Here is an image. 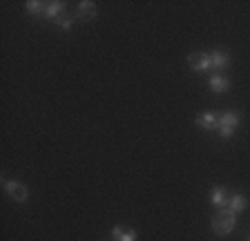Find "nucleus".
Returning a JSON list of instances; mask_svg holds the SVG:
<instances>
[{"label": "nucleus", "instance_id": "1", "mask_svg": "<svg viewBox=\"0 0 250 241\" xmlns=\"http://www.w3.org/2000/svg\"><path fill=\"white\" fill-rule=\"evenodd\" d=\"M237 225V215L228 208L217 210V215L212 217V232L217 237H228Z\"/></svg>", "mask_w": 250, "mask_h": 241}, {"label": "nucleus", "instance_id": "2", "mask_svg": "<svg viewBox=\"0 0 250 241\" xmlns=\"http://www.w3.org/2000/svg\"><path fill=\"white\" fill-rule=\"evenodd\" d=\"M241 123V116L237 112H221L219 114V137L221 139H230L234 134V130L239 127Z\"/></svg>", "mask_w": 250, "mask_h": 241}, {"label": "nucleus", "instance_id": "3", "mask_svg": "<svg viewBox=\"0 0 250 241\" xmlns=\"http://www.w3.org/2000/svg\"><path fill=\"white\" fill-rule=\"evenodd\" d=\"M2 188H5V192L9 194L14 201H18V203H25L27 197H29V190H27V185L21 183V181H11V179H5V181H2Z\"/></svg>", "mask_w": 250, "mask_h": 241}, {"label": "nucleus", "instance_id": "4", "mask_svg": "<svg viewBox=\"0 0 250 241\" xmlns=\"http://www.w3.org/2000/svg\"><path fill=\"white\" fill-rule=\"evenodd\" d=\"M188 63H190L192 72H208V69H212L210 54H206V52H192L188 56Z\"/></svg>", "mask_w": 250, "mask_h": 241}, {"label": "nucleus", "instance_id": "5", "mask_svg": "<svg viewBox=\"0 0 250 241\" xmlns=\"http://www.w3.org/2000/svg\"><path fill=\"white\" fill-rule=\"evenodd\" d=\"M210 63H212L214 74L224 72V69H228V65H230V54L224 52V49H214V52H210Z\"/></svg>", "mask_w": 250, "mask_h": 241}, {"label": "nucleus", "instance_id": "6", "mask_svg": "<svg viewBox=\"0 0 250 241\" xmlns=\"http://www.w3.org/2000/svg\"><path fill=\"white\" fill-rule=\"evenodd\" d=\"M197 125L203 127V130H217L219 127V112H201V114L197 116Z\"/></svg>", "mask_w": 250, "mask_h": 241}, {"label": "nucleus", "instance_id": "7", "mask_svg": "<svg viewBox=\"0 0 250 241\" xmlns=\"http://www.w3.org/2000/svg\"><path fill=\"white\" fill-rule=\"evenodd\" d=\"M208 87L212 89L214 94H226L230 89V80H228V76H224V74H212L208 79Z\"/></svg>", "mask_w": 250, "mask_h": 241}, {"label": "nucleus", "instance_id": "8", "mask_svg": "<svg viewBox=\"0 0 250 241\" xmlns=\"http://www.w3.org/2000/svg\"><path fill=\"white\" fill-rule=\"evenodd\" d=\"M228 194H226V188H221V185H214L212 190H210V203L214 205L217 210H221V208H226L228 205Z\"/></svg>", "mask_w": 250, "mask_h": 241}, {"label": "nucleus", "instance_id": "9", "mask_svg": "<svg viewBox=\"0 0 250 241\" xmlns=\"http://www.w3.org/2000/svg\"><path fill=\"white\" fill-rule=\"evenodd\" d=\"M96 16V5L89 2V0H83V2H78L76 7V18L78 20H92Z\"/></svg>", "mask_w": 250, "mask_h": 241}, {"label": "nucleus", "instance_id": "10", "mask_svg": "<svg viewBox=\"0 0 250 241\" xmlns=\"http://www.w3.org/2000/svg\"><path fill=\"white\" fill-rule=\"evenodd\" d=\"M65 7H67V5H65V2H61V0H58V2H56V0H54V2H47L45 18H47V20H54V22H56L58 18L62 16V14H67V11H65Z\"/></svg>", "mask_w": 250, "mask_h": 241}, {"label": "nucleus", "instance_id": "11", "mask_svg": "<svg viewBox=\"0 0 250 241\" xmlns=\"http://www.w3.org/2000/svg\"><path fill=\"white\" fill-rule=\"evenodd\" d=\"M246 205H248V199H246L244 194H232V197L228 199V205H226V208L232 210L234 215H239V212L246 210Z\"/></svg>", "mask_w": 250, "mask_h": 241}, {"label": "nucleus", "instance_id": "12", "mask_svg": "<svg viewBox=\"0 0 250 241\" xmlns=\"http://www.w3.org/2000/svg\"><path fill=\"white\" fill-rule=\"evenodd\" d=\"M25 9H27V14H31V16H45L47 2H41V0H29V2H25Z\"/></svg>", "mask_w": 250, "mask_h": 241}, {"label": "nucleus", "instance_id": "13", "mask_svg": "<svg viewBox=\"0 0 250 241\" xmlns=\"http://www.w3.org/2000/svg\"><path fill=\"white\" fill-rule=\"evenodd\" d=\"M56 27H61L62 32H69V29L74 27V18L69 16V14H62V16L56 20Z\"/></svg>", "mask_w": 250, "mask_h": 241}, {"label": "nucleus", "instance_id": "14", "mask_svg": "<svg viewBox=\"0 0 250 241\" xmlns=\"http://www.w3.org/2000/svg\"><path fill=\"white\" fill-rule=\"evenodd\" d=\"M119 241H136V230H123V235H121Z\"/></svg>", "mask_w": 250, "mask_h": 241}, {"label": "nucleus", "instance_id": "15", "mask_svg": "<svg viewBox=\"0 0 250 241\" xmlns=\"http://www.w3.org/2000/svg\"><path fill=\"white\" fill-rule=\"evenodd\" d=\"M123 225H114V228H112V241H119L121 239V235H123Z\"/></svg>", "mask_w": 250, "mask_h": 241}]
</instances>
